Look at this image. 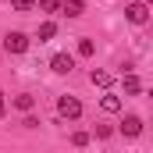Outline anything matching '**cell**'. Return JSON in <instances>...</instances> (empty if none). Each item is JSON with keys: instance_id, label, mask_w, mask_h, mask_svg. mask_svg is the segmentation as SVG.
I'll return each instance as SVG.
<instances>
[{"instance_id": "obj_1", "label": "cell", "mask_w": 153, "mask_h": 153, "mask_svg": "<svg viewBox=\"0 0 153 153\" xmlns=\"http://www.w3.org/2000/svg\"><path fill=\"white\" fill-rule=\"evenodd\" d=\"M4 50H7V53H25V50H29V36H25V32H7V36H4Z\"/></svg>"}, {"instance_id": "obj_2", "label": "cell", "mask_w": 153, "mask_h": 153, "mask_svg": "<svg viewBox=\"0 0 153 153\" xmlns=\"http://www.w3.org/2000/svg\"><path fill=\"white\" fill-rule=\"evenodd\" d=\"M57 114H61V117H71V121H75V117L82 114V103H78L75 96H57Z\"/></svg>"}, {"instance_id": "obj_3", "label": "cell", "mask_w": 153, "mask_h": 153, "mask_svg": "<svg viewBox=\"0 0 153 153\" xmlns=\"http://www.w3.org/2000/svg\"><path fill=\"white\" fill-rule=\"evenodd\" d=\"M125 18H128L132 25H146V22H150V7L135 0V4H128V7H125Z\"/></svg>"}, {"instance_id": "obj_4", "label": "cell", "mask_w": 153, "mask_h": 153, "mask_svg": "<svg viewBox=\"0 0 153 153\" xmlns=\"http://www.w3.org/2000/svg\"><path fill=\"white\" fill-rule=\"evenodd\" d=\"M71 68H75V57H71V53H53V57H50V71L71 75Z\"/></svg>"}, {"instance_id": "obj_5", "label": "cell", "mask_w": 153, "mask_h": 153, "mask_svg": "<svg viewBox=\"0 0 153 153\" xmlns=\"http://www.w3.org/2000/svg\"><path fill=\"white\" fill-rule=\"evenodd\" d=\"M139 132H143V117H139V114H125V121H121V135L135 139Z\"/></svg>"}, {"instance_id": "obj_6", "label": "cell", "mask_w": 153, "mask_h": 153, "mask_svg": "<svg viewBox=\"0 0 153 153\" xmlns=\"http://www.w3.org/2000/svg\"><path fill=\"white\" fill-rule=\"evenodd\" d=\"M85 11V0H61V14H68V18H78Z\"/></svg>"}, {"instance_id": "obj_7", "label": "cell", "mask_w": 153, "mask_h": 153, "mask_svg": "<svg viewBox=\"0 0 153 153\" xmlns=\"http://www.w3.org/2000/svg\"><path fill=\"white\" fill-rule=\"evenodd\" d=\"M32 107H36V96H29V93L14 96V111H22V114H32Z\"/></svg>"}, {"instance_id": "obj_8", "label": "cell", "mask_w": 153, "mask_h": 153, "mask_svg": "<svg viewBox=\"0 0 153 153\" xmlns=\"http://www.w3.org/2000/svg\"><path fill=\"white\" fill-rule=\"evenodd\" d=\"M100 107H103V114H117V111H121V100H117L114 93H103V100H100Z\"/></svg>"}, {"instance_id": "obj_9", "label": "cell", "mask_w": 153, "mask_h": 153, "mask_svg": "<svg viewBox=\"0 0 153 153\" xmlns=\"http://www.w3.org/2000/svg\"><path fill=\"white\" fill-rule=\"evenodd\" d=\"M53 36H57V25H53V22H43V25H39V32H36L39 43H46V39H53Z\"/></svg>"}, {"instance_id": "obj_10", "label": "cell", "mask_w": 153, "mask_h": 153, "mask_svg": "<svg viewBox=\"0 0 153 153\" xmlns=\"http://www.w3.org/2000/svg\"><path fill=\"white\" fill-rule=\"evenodd\" d=\"M89 82H93V85H100V89H107V85H111V71H96V68H93Z\"/></svg>"}, {"instance_id": "obj_11", "label": "cell", "mask_w": 153, "mask_h": 153, "mask_svg": "<svg viewBox=\"0 0 153 153\" xmlns=\"http://www.w3.org/2000/svg\"><path fill=\"white\" fill-rule=\"evenodd\" d=\"M96 53V43L93 39H78V57H93Z\"/></svg>"}, {"instance_id": "obj_12", "label": "cell", "mask_w": 153, "mask_h": 153, "mask_svg": "<svg viewBox=\"0 0 153 153\" xmlns=\"http://www.w3.org/2000/svg\"><path fill=\"white\" fill-rule=\"evenodd\" d=\"M36 7L46 11V14H57V11H61V0H36Z\"/></svg>"}, {"instance_id": "obj_13", "label": "cell", "mask_w": 153, "mask_h": 153, "mask_svg": "<svg viewBox=\"0 0 153 153\" xmlns=\"http://www.w3.org/2000/svg\"><path fill=\"white\" fill-rule=\"evenodd\" d=\"M139 89H143V82H139V78H135V75H125V93H128V96H135Z\"/></svg>"}, {"instance_id": "obj_14", "label": "cell", "mask_w": 153, "mask_h": 153, "mask_svg": "<svg viewBox=\"0 0 153 153\" xmlns=\"http://www.w3.org/2000/svg\"><path fill=\"white\" fill-rule=\"evenodd\" d=\"M71 146H78V150L89 146V135H85V132H71Z\"/></svg>"}, {"instance_id": "obj_15", "label": "cell", "mask_w": 153, "mask_h": 153, "mask_svg": "<svg viewBox=\"0 0 153 153\" xmlns=\"http://www.w3.org/2000/svg\"><path fill=\"white\" fill-rule=\"evenodd\" d=\"M111 135H114L111 125H96V139H111Z\"/></svg>"}, {"instance_id": "obj_16", "label": "cell", "mask_w": 153, "mask_h": 153, "mask_svg": "<svg viewBox=\"0 0 153 153\" xmlns=\"http://www.w3.org/2000/svg\"><path fill=\"white\" fill-rule=\"evenodd\" d=\"M14 4V11H32L36 7V0H11Z\"/></svg>"}, {"instance_id": "obj_17", "label": "cell", "mask_w": 153, "mask_h": 153, "mask_svg": "<svg viewBox=\"0 0 153 153\" xmlns=\"http://www.w3.org/2000/svg\"><path fill=\"white\" fill-rule=\"evenodd\" d=\"M25 128H39V117L36 114H25Z\"/></svg>"}, {"instance_id": "obj_18", "label": "cell", "mask_w": 153, "mask_h": 153, "mask_svg": "<svg viewBox=\"0 0 153 153\" xmlns=\"http://www.w3.org/2000/svg\"><path fill=\"white\" fill-rule=\"evenodd\" d=\"M0 114H7V100H4V93H0Z\"/></svg>"}, {"instance_id": "obj_19", "label": "cell", "mask_w": 153, "mask_h": 153, "mask_svg": "<svg viewBox=\"0 0 153 153\" xmlns=\"http://www.w3.org/2000/svg\"><path fill=\"white\" fill-rule=\"evenodd\" d=\"M139 4H146V7H150V4H153V0H139Z\"/></svg>"}]
</instances>
